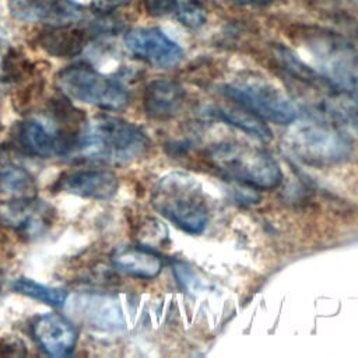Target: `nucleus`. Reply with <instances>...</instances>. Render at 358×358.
Here are the masks:
<instances>
[{"label":"nucleus","mask_w":358,"mask_h":358,"mask_svg":"<svg viewBox=\"0 0 358 358\" xmlns=\"http://www.w3.org/2000/svg\"><path fill=\"white\" fill-rule=\"evenodd\" d=\"M150 147L145 133L116 116L99 115L83 123L67 155L73 162L124 165L143 157Z\"/></svg>","instance_id":"f257e3e1"},{"label":"nucleus","mask_w":358,"mask_h":358,"mask_svg":"<svg viewBox=\"0 0 358 358\" xmlns=\"http://www.w3.org/2000/svg\"><path fill=\"white\" fill-rule=\"evenodd\" d=\"M151 204L185 232L197 235L207 225L208 207L203 189L186 173L171 172L162 176L152 189Z\"/></svg>","instance_id":"f03ea898"},{"label":"nucleus","mask_w":358,"mask_h":358,"mask_svg":"<svg viewBox=\"0 0 358 358\" xmlns=\"http://www.w3.org/2000/svg\"><path fill=\"white\" fill-rule=\"evenodd\" d=\"M208 159L229 178L262 190L277 187L282 179L277 161L255 145L220 143L208 150Z\"/></svg>","instance_id":"7ed1b4c3"},{"label":"nucleus","mask_w":358,"mask_h":358,"mask_svg":"<svg viewBox=\"0 0 358 358\" xmlns=\"http://www.w3.org/2000/svg\"><path fill=\"white\" fill-rule=\"evenodd\" d=\"M287 148L301 161L312 165H329L351 154L350 138L329 123L301 120L285 134Z\"/></svg>","instance_id":"20e7f679"},{"label":"nucleus","mask_w":358,"mask_h":358,"mask_svg":"<svg viewBox=\"0 0 358 358\" xmlns=\"http://www.w3.org/2000/svg\"><path fill=\"white\" fill-rule=\"evenodd\" d=\"M308 50L323 80L358 99V49L352 43L336 34H315Z\"/></svg>","instance_id":"39448f33"},{"label":"nucleus","mask_w":358,"mask_h":358,"mask_svg":"<svg viewBox=\"0 0 358 358\" xmlns=\"http://www.w3.org/2000/svg\"><path fill=\"white\" fill-rule=\"evenodd\" d=\"M221 92L239 106L277 124H289L298 116L288 96L277 85L256 74L235 78L222 85Z\"/></svg>","instance_id":"423d86ee"},{"label":"nucleus","mask_w":358,"mask_h":358,"mask_svg":"<svg viewBox=\"0 0 358 358\" xmlns=\"http://www.w3.org/2000/svg\"><path fill=\"white\" fill-rule=\"evenodd\" d=\"M60 91L71 99L105 110H122L129 103L124 85L90 66H69L56 77Z\"/></svg>","instance_id":"0eeeda50"},{"label":"nucleus","mask_w":358,"mask_h":358,"mask_svg":"<svg viewBox=\"0 0 358 358\" xmlns=\"http://www.w3.org/2000/svg\"><path fill=\"white\" fill-rule=\"evenodd\" d=\"M78 130L67 131L62 123H55V120L28 117L18 124L15 140L21 150L29 155L41 158L66 157Z\"/></svg>","instance_id":"6e6552de"},{"label":"nucleus","mask_w":358,"mask_h":358,"mask_svg":"<svg viewBox=\"0 0 358 358\" xmlns=\"http://www.w3.org/2000/svg\"><path fill=\"white\" fill-rule=\"evenodd\" d=\"M127 50L137 59L161 69L176 66L182 57V48L164 31L154 27L133 28L124 35Z\"/></svg>","instance_id":"1a4fd4ad"},{"label":"nucleus","mask_w":358,"mask_h":358,"mask_svg":"<svg viewBox=\"0 0 358 358\" xmlns=\"http://www.w3.org/2000/svg\"><path fill=\"white\" fill-rule=\"evenodd\" d=\"M56 211L39 199L22 197L0 203V225L18 234L35 236L52 227Z\"/></svg>","instance_id":"9d476101"},{"label":"nucleus","mask_w":358,"mask_h":358,"mask_svg":"<svg viewBox=\"0 0 358 358\" xmlns=\"http://www.w3.org/2000/svg\"><path fill=\"white\" fill-rule=\"evenodd\" d=\"M10 13L20 21L63 27L77 24L85 10L74 0H10Z\"/></svg>","instance_id":"9b49d317"},{"label":"nucleus","mask_w":358,"mask_h":358,"mask_svg":"<svg viewBox=\"0 0 358 358\" xmlns=\"http://www.w3.org/2000/svg\"><path fill=\"white\" fill-rule=\"evenodd\" d=\"M57 192L91 200H109L119 189L115 172L102 168H80L62 173L55 182Z\"/></svg>","instance_id":"f8f14e48"},{"label":"nucleus","mask_w":358,"mask_h":358,"mask_svg":"<svg viewBox=\"0 0 358 358\" xmlns=\"http://www.w3.org/2000/svg\"><path fill=\"white\" fill-rule=\"evenodd\" d=\"M32 337L42 351L50 357H66L76 348L78 333L76 326L60 313H43L32 323Z\"/></svg>","instance_id":"ddd939ff"},{"label":"nucleus","mask_w":358,"mask_h":358,"mask_svg":"<svg viewBox=\"0 0 358 358\" xmlns=\"http://www.w3.org/2000/svg\"><path fill=\"white\" fill-rule=\"evenodd\" d=\"M185 90L172 80H154L144 90V110L154 119H169L180 112Z\"/></svg>","instance_id":"4468645a"},{"label":"nucleus","mask_w":358,"mask_h":358,"mask_svg":"<svg viewBox=\"0 0 358 358\" xmlns=\"http://www.w3.org/2000/svg\"><path fill=\"white\" fill-rule=\"evenodd\" d=\"M110 263L120 271L137 277L150 280L161 273V259L143 246H120L110 255Z\"/></svg>","instance_id":"2eb2a0df"},{"label":"nucleus","mask_w":358,"mask_h":358,"mask_svg":"<svg viewBox=\"0 0 358 358\" xmlns=\"http://www.w3.org/2000/svg\"><path fill=\"white\" fill-rule=\"evenodd\" d=\"M80 315L98 329L119 330L124 327L122 309L116 301L109 296L88 295L78 299Z\"/></svg>","instance_id":"dca6fc26"},{"label":"nucleus","mask_w":358,"mask_h":358,"mask_svg":"<svg viewBox=\"0 0 358 358\" xmlns=\"http://www.w3.org/2000/svg\"><path fill=\"white\" fill-rule=\"evenodd\" d=\"M87 32L81 28H76L74 24L63 27H50L49 31L42 35L43 48L56 56L70 57L81 52L85 46Z\"/></svg>","instance_id":"f3484780"},{"label":"nucleus","mask_w":358,"mask_h":358,"mask_svg":"<svg viewBox=\"0 0 358 358\" xmlns=\"http://www.w3.org/2000/svg\"><path fill=\"white\" fill-rule=\"evenodd\" d=\"M215 115L228 124H232L262 141H268L273 136L264 119L243 106H221L215 109Z\"/></svg>","instance_id":"a211bd4d"},{"label":"nucleus","mask_w":358,"mask_h":358,"mask_svg":"<svg viewBox=\"0 0 358 358\" xmlns=\"http://www.w3.org/2000/svg\"><path fill=\"white\" fill-rule=\"evenodd\" d=\"M11 288L22 294L28 298L36 299L42 303L55 306V308H63L67 302L69 292L63 288H56L50 285H43L41 282H36L27 277H18L11 282Z\"/></svg>","instance_id":"6ab92c4d"},{"label":"nucleus","mask_w":358,"mask_h":358,"mask_svg":"<svg viewBox=\"0 0 358 358\" xmlns=\"http://www.w3.org/2000/svg\"><path fill=\"white\" fill-rule=\"evenodd\" d=\"M35 189L32 175L15 164L0 165V190L6 193L25 196Z\"/></svg>","instance_id":"aec40b11"},{"label":"nucleus","mask_w":358,"mask_h":358,"mask_svg":"<svg viewBox=\"0 0 358 358\" xmlns=\"http://www.w3.org/2000/svg\"><path fill=\"white\" fill-rule=\"evenodd\" d=\"M175 14L182 25L192 29H197L207 22L206 10L199 3L192 0L178 3L175 8Z\"/></svg>","instance_id":"412c9836"},{"label":"nucleus","mask_w":358,"mask_h":358,"mask_svg":"<svg viewBox=\"0 0 358 358\" xmlns=\"http://www.w3.org/2000/svg\"><path fill=\"white\" fill-rule=\"evenodd\" d=\"M178 3V0H144V7L148 14L162 17L175 11Z\"/></svg>","instance_id":"4be33fe9"},{"label":"nucleus","mask_w":358,"mask_h":358,"mask_svg":"<svg viewBox=\"0 0 358 358\" xmlns=\"http://www.w3.org/2000/svg\"><path fill=\"white\" fill-rule=\"evenodd\" d=\"M131 0H91V10L95 14L106 15L119 7L126 6Z\"/></svg>","instance_id":"5701e85b"},{"label":"nucleus","mask_w":358,"mask_h":358,"mask_svg":"<svg viewBox=\"0 0 358 358\" xmlns=\"http://www.w3.org/2000/svg\"><path fill=\"white\" fill-rule=\"evenodd\" d=\"M345 113H347L348 119L352 122V124L355 126V129L358 130V99L354 101L352 103L347 105Z\"/></svg>","instance_id":"b1692460"},{"label":"nucleus","mask_w":358,"mask_h":358,"mask_svg":"<svg viewBox=\"0 0 358 358\" xmlns=\"http://www.w3.org/2000/svg\"><path fill=\"white\" fill-rule=\"evenodd\" d=\"M235 1L239 4H250V3H255L256 0H235Z\"/></svg>","instance_id":"393cba45"}]
</instances>
